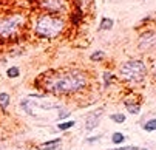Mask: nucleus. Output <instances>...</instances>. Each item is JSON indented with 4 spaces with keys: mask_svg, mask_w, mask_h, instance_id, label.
<instances>
[{
    "mask_svg": "<svg viewBox=\"0 0 156 150\" xmlns=\"http://www.w3.org/2000/svg\"><path fill=\"white\" fill-rule=\"evenodd\" d=\"M124 141H125V136H124L122 133H119V132L113 133V136H111V142H113V144H116V145L122 144Z\"/></svg>",
    "mask_w": 156,
    "mask_h": 150,
    "instance_id": "13",
    "label": "nucleus"
},
{
    "mask_svg": "<svg viewBox=\"0 0 156 150\" xmlns=\"http://www.w3.org/2000/svg\"><path fill=\"white\" fill-rule=\"evenodd\" d=\"M110 119L113 121L115 124H124L125 122V115H122V113H113L110 116Z\"/></svg>",
    "mask_w": 156,
    "mask_h": 150,
    "instance_id": "12",
    "label": "nucleus"
},
{
    "mask_svg": "<svg viewBox=\"0 0 156 150\" xmlns=\"http://www.w3.org/2000/svg\"><path fill=\"white\" fill-rule=\"evenodd\" d=\"M60 144V138H56V139H51V141H47L39 145V150H54L57 148Z\"/></svg>",
    "mask_w": 156,
    "mask_h": 150,
    "instance_id": "9",
    "label": "nucleus"
},
{
    "mask_svg": "<svg viewBox=\"0 0 156 150\" xmlns=\"http://www.w3.org/2000/svg\"><path fill=\"white\" fill-rule=\"evenodd\" d=\"M156 47V33L147 31L139 39V48L141 50H151Z\"/></svg>",
    "mask_w": 156,
    "mask_h": 150,
    "instance_id": "6",
    "label": "nucleus"
},
{
    "mask_svg": "<svg viewBox=\"0 0 156 150\" xmlns=\"http://www.w3.org/2000/svg\"><path fill=\"white\" fill-rule=\"evenodd\" d=\"M40 6L51 14H59L66 9L65 0H40Z\"/></svg>",
    "mask_w": 156,
    "mask_h": 150,
    "instance_id": "5",
    "label": "nucleus"
},
{
    "mask_svg": "<svg viewBox=\"0 0 156 150\" xmlns=\"http://www.w3.org/2000/svg\"><path fill=\"white\" fill-rule=\"evenodd\" d=\"M145 63L142 60H127L121 65V77L133 85H138L145 79Z\"/></svg>",
    "mask_w": 156,
    "mask_h": 150,
    "instance_id": "3",
    "label": "nucleus"
},
{
    "mask_svg": "<svg viewBox=\"0 0 156 150\" xmlns=\"http://www.w3.org/2000/svg\"><path fill=\"white\" fill-rule=\"evenodd\" d=\"M142 150H147V148H142Z\"/></svg>",
    "mask_w": 156,
    "mask_h": 150,
    "instance_id": "22",
    "label": "nucleus"
},
{
    "mask_svg": "<svg viewBox=\"0 0 156 150\" xmlns=\"http://www.w3.org/2000/svg\"><path fill=\"white\" fill-rule=\"evenodd\" d=\"M142 128L145 132H156V119H150L145 124H142Z\"/></svg>",
    "mask_w": 156,
    "mask_h": 150,
    "instance_id": "11",
    "label": "nucleus"
},
{
    "mask_svg": "<svg viewBox=\"0 0 156 150\" xmlns=\"http://www.w3.org/2000/svg\"><path fill=\"white\" fill-rule=\"evenodd\" d=\"M9 105V95L8 93H0V107L2 110H6Z\"/></svg>",
    "mask_w": 156,
    "mask_h": 150,
    "instance_id": "10",
    "label": "nucleus"
},
{
    "mask_svg": "<svg viewBox=\"0 0 156 150\" xmlns=\"http://www.w3.org/2000/svg\"><path fill=\"white\" fill-rule=\"evenodd\" d=\"M19 74H20V70L17 68V67H11V68H8V71H6V76L8 77H19Z\"/></svg>",
    "mask_w": 156,
    "mask_h": 150,
    "instance_id": "16",
    "label": "nucleus"
},
{
    "mask_svg": "<svg viewBox=\"0 0 156 150\" xmlns=\"http://www.w3.org/2000/svg\"><path fill=\"white\" fill-rule=\"evenodd\" d=\"M25 23V17L22 14H14L9 16L3 20H0V37L2 39H9L12 36H16L20 28Z\"/></svg>",
    "mask_w": 156,
    "mask_h": 150,
    "instance_id": "4",
    "label": "nucleus"
},
{
    "mask_svg": "<svg viewBox=\"0 0 156 150\" xmlns=\"http://www.w3.org/2000/svg\"><path fill=\"white\" fill-rule=\"evenodd\" d=\"M124 105H125V109L128 110V113L131 115H139L141 112V102L139 101H130V99H125L124 101Z\"/></svg>",
    "mask_w": 156,
    "mask_h": 150,
    "instance_id": "8",
    "label": "nucleus"
},
{
    "mask_svg": "<svg viewBox=\"0 0 156 150\" xmlns=\"http://www.w3.org/2000/svg\"><path fill=\"white\" fill-rule=\"evenodd\" d=\"M74 125H76L74 121H66V122H59L57 124V128H59V130H62V132H65V130H68V128H71Z\"/></svg>",
    "mask_w": 156,
    "mask_h": 150,
    "instance_id": "14",
    "label": "nucleus"
},
{
    "mask_svg": "<svg viewBox=\"0 0 156 150\" xmlns=\"http://www.w3.org/2000/svg\"><path fill=\"white\" fill-rule=\"evenodd\" d=\"M87 87V74L79 70L54 74L45 82V90L53 95H71Z\"/></svg>",
    "mask_w": 156,
    "mask_h": 150,
    "instance_id": "1",
    "label": "nucleus"
},
{
    "mask_svg": "<svg viewBox=\"0 0 156 150\" xmlns=\"http://www.w3.org/2000/svg\"><path fill=\"white\" fill-rule=\"evenodd\" d=\"M101 138H102L101 135H99V136H93V138H88V139H87V142H88V144H91V142H96V141H99Z\"/></svg>",
    "mask_w": 156,
    "mask_h": 150,
    "instance_id": "21",
    "label": "nucleus"
},
{
    "mask_svg": "<svg viewBox=\"0 0 156 150\" xmlns=\"http://www.w3.org/2000/svg\"><path fill=\"white\" fill-rule=\"evenodd\" d=\"M105 57V54H104V51H96V53H93L91 54V60H101V59H104Z\"/></svg>",
    "mask_w": 156,
    "mask_h": 150,
    "instance_id": "18",
    "label": "nucleus"
},
{
    "mask_svg": "<svg viewBox=\"0 0 156 150\" xmlns=\"http://www.w3.org/2000/svg\"><path fill=\"white\" fill-rule=\"evenodd\" d=\"M113 28V20L111 19H102V22H101V30H111Z\"/></svg>",
    "mask_w": 156,
    "mask_h": 150,
    "instance_id": "15",
    "label": "nucleus"
},
{
    "mask_svg": "<svg viewBox=\"0 0 156 150\" xmlns=\"http://www.w3.org/2000/svg\"><path fill=\"white\" fill-rule=\"evenodd\" d=\"M110 150H141L136 145H125V147H116V148H110Z\"/></svg>",
    "mask_w": 156,
    "mask_h": 150,
    "instance_id": "19",
    "label": "nucleus"
},
{
    "mask_svg": "<svg viewBox=\"0 0 156 150\" xmlns=\"http://www.w3.org/2000/svg\"><path fill=\"white\" fill-rule=\"evenodd\" d=\"M111 80H113V73H104V84H105V87H108V85L111 84Z\"/></svg>",
    "mask_w": 156,
    "mask_h": 150,
    "instance_id": "17",
    "label": "nucleus"
},
{
    "mask_svg": "<svg viewBox=\"0 0 156 150\" xmlns=\"http://www.w3.org/2000/svg\"><path fill=\"white\" fill-rule=\"evenodd\" d=\"M101 115H102V109H99L98 113L94 112V113H90V115H88L87 124H85V130H87V132H91L93 128L98 127V124H99V116H101Z\"/></svg>",
    "mask_w": 156,
    "mask_h": 150,
    "instance_id": "7",
    "label": "nucleus"
},
{
    "mask_svg": "<svg viewBox=\"0 0 156 150\" xmlns=\"http://www.w3.org/2000/svg\"><path fill=\"white\" fill-rule=\"evenodd\" d=\"M71 113V110H63V112H60L59 113V119H63V118H66V116H68Z\"/></svg>",
    "mask_w": 156,
    "mask_h": 150,
    "instance_id": "20",
    "label": "nucleus"
},
{
    "mask_svg": "<svg viewBox=\"0 0 156 150\" xmlns=\"http://www.w3.org/2000/svg\"><path fill=\"white\" fill-rule=\"evenodd\" d=\"M65 23L59 16H53V14H42L37 17L36 25H34V31L39 37H47V39H53L57 37L62 30H63Z\"/></svg>",
    "mask_w": 156,
    "mask_h": 150,
    "instance_id": "2",
    "label": "nucleus"
}]
</instances>
